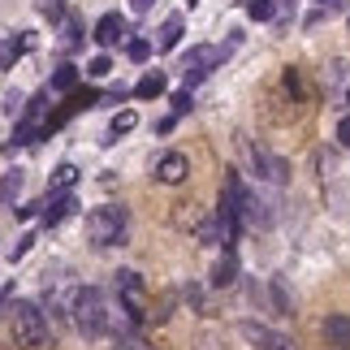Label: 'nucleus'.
<instances>
[{
    "mask_svg": "<svg viewBox=\"0 0 350 350\" xmlns=\"http://www.w3.org/2000/svg\"><path fill=\"white\" fill-rule=\"evenodd\" d=\"M70 316L78 333H87V338H100L104 329H109V299L96 290V286H78L70 294Z\"/></svg>",
    "mask_w": 350,
    "mask_h": 350,
    "instance_id": "obj_1",
    "label": "nucleus"
},
{
    "mask_svg": "<svg viewBox=\"0 0 350 350\" xmlns=\"http://www.w3.org/2000/svg\"><path fill=\"white\" fill-rule=\"evenodd\" d=\"M9 312H13V342H18V346L35 350V346L48 342V320H44V307H39V303H22L18 299Z\"/></svg>",
    "mask_w": 350,
    "mask_h": 350,
    "instance_id": "obj_2",
    "label": "nucleus"
},
{
    "mask_svg": "<svg viewBox=\"0 0 350 350\" xmlns=\"http://www.w3.org/2000/svg\"><path fill=\"white\" fill-rule=\"evenodd\" d=\"M126 208H117V204H104V208H91V217H87V238L96 242V247H113V242L126 238Z\"/></svg>",
    "mask_w": 350,
    "mask_h": 350,
    "instance_id": "obj_3",
    "label": "nucleus"
},
{
    "mask_svg": "<svg viewBox=\"0 0 350 350\" xmlns=\"http://www.w3.org/2000/svg\"><path fill=\"white\" fill-rule=\"evenodd\" d=\"M221 61H225V48H217V44H199V48H191V52H186V61H182L186 87H191V83H204V78L217 70Z\"/></svg>",
    "mask_w": 350,
    "mask_h": 350,
    "instance_id": "obj_4",
    "label": "nucleus"
},
{
    "mask_svg": "<svg viewBox=\"0 0 350 350\" xmlns=\"http://www.w3.org/2000/svg\"><path fill=\"white\" fill-rule=\"evenodd\" d=\"M242 147H247V156H251V165H255V173L268 182V186H286L290 182V165L281 156H273L268 147H251L247 139H242Z\"/></svg>",
    "mask_w": 350,
    "mask_h": 350,
    "instance_id": "obj_5",
    "label": "nucleus"
},
{
    "mask_svg": "<svg viewBox=\"0 0 350 350\" xmlns=\"http://www.w3.org/2000/svg\"><path fill=\"white\" fill-rule=\"evenodd\" d=\"M238 338L251 342L255 350H294V342L286 338V333H277V329H268V325H255V320H242Z\"/></svg>",
    "mask_w": 350,
    "mask_h": 350,
    "instance_id": "obj_6",
    "label": "nucleus"
},
{
    "mask_svg": "<svg viewBox=\"0 0 350 350\" xmlns=\"http://www.w3.org/2000/svg\"><path fill=\"white\" fill-rule=\"evenodd\" d=\"M277 204L260 191H247V204H242V225H251V230H268V225L277 221Z\"/></svg>",
    "mask_w": 350,
    "mask_h": 350,
    "instance_id": "obj_7",
    "label": "nucleus"
},
{
    "mask_svg": "<svg viewBox=\"0 0 350 350\" xmlns=\"http://www.w3.org/2000/svg\"><path fill=\"white\" fill-rule=\"evenodd\" d=\"M130 35L134 31H130V22L121 18V13H104V18L96 22V35H91V39H96L100 48H117L121 39H130Z\"/></svg>",
    "mask_w": 350,
    "mask_h": 350,
    "instance_id": "obj_8",
    "label": "nucleus"
},
{
    "mask_svg": "<svg viewBox=\"0 0 350 350\" xmlns=\"http://www.w3.org/2000/svg\"><path fill=\"white\" fill-rule=\"evenodd\" d=\"M186 173H191V165H186L182 152H165L156 160V182H165V186H182Z\"/></svg>",
    "mask_w": 350,
    "mask_h": 350,
    "instance_id": "obj_9",
    "label": "nucleus"
},
{
    "mask_svg": "<svg viewBox=\"0 0 350 350\" xmlns=\"http://www.w3.org/2000/svg\"><path fill=\"white\" fill-rule=\"evenodd\" d=\"M78 208V199H74V191H61V195H52L48 191V204H44V225L52 230V225H61L70 212Z\"/></svg>",
    "mask_w": 350,
    "mask_h": 350,
    "instance_id": "obj_10",
    "label": "nucleus"
},
{
    "mask_svg": "<svg viewBox=\"0 0 350 350\" xmlns=\"http://www.w3.org/2000/svg\"><path fill=\"white\" fill-rule=\"evenodd\" d=\"M35 48V35H26L22 31V39L18 35H0V70H9L18 57H26V52Z\"/></svg>",
    "mask_w": 350,
    "mask_h": 350,
    "instance_id": "obj_11",
    "label": "nucleus"
},
{
    "mask_svg": "<svg viewBox=\"0 0 350 350\" xmlns=\"http://www.w3.org/2000/svg\"><path fill=\"white\" fill-rule=\"evenodd\" d=\"M26 191V173L22 169H9L5 178H0V208H13Z\"/></svg>",
    "mask_w": 350,
    "mask_h": 350,
    "instance_id": "obj_12",
    "label": "nucleus"
},
{
    "mask_svg": "<svg viewBox=\"0 0 350 350\" xmlns=\"http://www.w3.org/2000/svg\"><path fill=\"white\" fill-rule=\"evenodd\" d=\"M178 44H182V13H169L165 26H160V35H156V48L160 52H173Z\"/></svg>",
    "mask_w": 350,
    "mask_h": 350,
    "instance_id": "obj_13",
    "label": "nucleus"
},
{
    "mask_svg": "<svg viewBox=\"0 0 350 350\" xmlns=\"http://www.w3.org/2000/svg\"><path fill=\"white\" fill-rule=\"evenodd\" d=\"M74 182H78V165H70V160H65V165H57V169H52V178H48V191H52V195H61V191H74Z\"/></svg>",
    "mask_w": 350,
    "mask_h": 350,
    "instance_id": "obj_14",
    "label": "nucleus"
},
{
    "mask_svg": "<svg viewBox=\"0 0 350 350\" xmlns=\"http://www.w3.org/2000/svg\"><path fill=\"white\" fill-rule=\"evenodd\" d=\"M268 294H273V312L277 316H294V299H290V290H286V281H281V277L268 281Z\"/></svg>",
    "mask_w": 350,
    "mask_h": 350,
    "instance_id": "obj_15",
    "label": "nucleus"
},
{
    "mask_svg": "<svg viewBox=\"0 0 350 350\" xmlns=\"http://www.w3.org/2000/svg\"><path fill=\"white\" fill-rule=\"evenodd\" d=\"M234 281H238V260H234V251H225L217 273H212V286H234Z\"/></svg>",
    "mask_w": 350,
    "mask_h": 350,
    "instance_id": "obj_16",
    "label": "nucleus"
},
{
    "mask_svg": "<svg viewBox=\"0 0 350 350\" xmlns=\"http://www.w3.org/2000/svg\"><path fill=\"white\" fill-rule=\"evenodd\" d=\"M325 338L338 342V346H350V316H329L325 320Z\"/></svg>",
    "mask_w": 350,
    "mask_h": 350,
    "instance_id": "obj_17",
    "label": "nucleus"
},
{
    "mask_svg": "<svg viewBox=\"0 0 350 350\" xmlns=\"http://www.w3.org/2000/svg\"><path fill=\"white\" fill-rule=\"evenodd\" d=\"M52 91H61V96H74L78 91V70L74 65H61V70L52 74Z\"/></svg>",
    "mask_w": 350,
    "mask_h": 350,
    "instance_id": "obj_18",
    "label": "nucleus"
},
{
    "mask_svg": "<svg viewBox=\"0 0 350 350\" xmlns=\"http://www.w3.org/2000/svg\"><path fill=\"white\" fill-rule=\"evenodd\" d=\"M134 96H139V100H156V96H165V74H147V78H139Z\"/></svg>",
    "mask_w": 350,
    "mask_h": 350,
    "instance_id": "obj_19",
    "label": "nucleus"
},
{
    "mask_svg": "<svg viewBox=\"0 0 350 350\" xmlns=\"http://www.w3.org/2000/svg\"><path fill=\"white\" fill-rule=\"evenodd\" d=\"M277 0H247V13H251V18L255 22H268V18H277Z\"/></svg>",
    "mask_w": 350,
    "mask_h": 350,
    "instance_id": "obj_20",
    "label": "nucleus"
},
{
    "mask_svg": "<svg viewBox=\"0 0 350 350\" xmlns=\"http://www.w3.org/2000/svg\"><path fill=\"white\" fill-rule=\"evenodd\" d=\"M126 57L143 65L147 57H152V39H126Z\"/></svg>",
    "mask_w": 350,
    "mask_h": 350,
    "instance_id": "obj_21",
    "label": "nucleus"
},
{
    "mask_svg": "<svg viewBox=\"0 0 350 350\" xmlns=\"http://www.w3.org/2000/svg\"><path fill=\"white\" fill-rule=\"evenodd\" d=\"M61 48H78V18H61Z\"/></svg>",
    "mask_w": 350,
    "mask_h": 350,
    "instance_id": "obj_22",
    "label": "nucleus"
},
{
    "mask_svg": "<svg viewBox=\"0 0 350 350\" xmlns=\"http://www.w3.org/2000/svg\"><path fill=\"white\" fill-rule=\"evenodd\" d=\"M134 126H139V117H134V109H121V113L113 117V130H109V134H130Z\"/></svg>",
    "mask_w": 350,
    "mask_h": 350,
    "instance_id": "obj_23",
    "label": "nucleus"
},
{
    "mask_svg": "<svg viewBox=\"0 0 350 350\" xmlns=\"http://www.w3.org/2000/svg\"><path fill=\"white\" fill-rule=\"evenodd\" d=\"M346 70H350V65H346V61H333V65H329V70H325V83H329V87H346V78H350Z\"/></svg>",
    "mask_w": 350,
    "mask_h": 350,
    "instance_id": "obj_24",
    "label": "nucleus"
},
{
    "mask_svg": "<svg viewBox=\"0 0 350 350\" xmlns=\"http://www.w3.org/2000/svg\"><path fill=\"white\" fill-rule=\"evenodd\" d=\"M87 74H91V78H109V74H113V61H109V57H104V52H100V57H91Z\"/></svg>",
    "mask_w": 350,
    "mask_h": 350,
    "instance_id": "obj_25",
    "label": "nucleus"
},
{
    "mask_svg": "<svg viewBox=\"0 0 350 350\" xmlns=\"http://www.w3.org/2000/svg\"><path fill=\"white\" fill-rule=\"evenodd\" d=\"M173 117H182V113H191L195 109V100H191V91H173Z\"/></svg>",
    "mask_w": 350,
    "mask_h": 350,
    "instance_id": "obj_26",
    "label": "nucleus"
},
{
    "mask_svg": "<svg viewBox=\"0 0 350 350\" xmlns=\"http://www.w3.org/2000/svg\"><path fill=\"white\" fill-rule=\"evenodd\" d=\"M31 242H35V234H22V238H18V242H13V247H9V260H13V264H18V260H22V255H26V251H31Z\"/></svg>",
    "mask_w": 350,
    "mask_h": 350,
    "instance_id": "obj_27",
    "label": "nucleus"
},
{
    "mask_svg": "<svg viewBox=\"0 0 350 350\" xmlns=\"http://www.w3.org/2000/svg\"><path fill=\"white\" fill-rule=\"evenodd\" d=\"M39 13L57 22V18H65V5H61V0H39Z\"/></svg>",
    "mask_w": 350,
    "mask_h": 350,
    "instance_id": "obj_28",
    "label": "nucleus"
},
{
    "mask_svg": "<svg viewBox=\"0 0 350 350\" xmlns=\"http://www.w3.org/2000/svg\"><path fill=\"white\" fill-rule=\"evenodd\" d=\"M338 143H342L346 152H350V113H346V117L338 121Z\"/></svg>",
    "mask_w": 350,
    "mask_h": 350,
    "instance_id": "obj_29",
    "label": "nucleus"
},
{
    "mask_svg": "<svg viewBox=\"0 0 350 350\" xmlns=\"http://www.w3.org/2000/svg\"><path fill=\"white\" fill-rule=\"evenodd\" d=\"M286 87L294 91V96H303V78H299V70H286Z\"/></svg>",
    "mask_w": 350,
    "mask_h": 350,
    "instance_id": "obj_30",
    "label": "nucleus"
},
{
    "mask_svg": "<svg viewBox=\"0 0 350 350\" xmlns=\"http://www.w3.org/2000/svg\"><path fill=\"white\" fill-rule=\"evenodd\" d=\"M130 9H134V18H143V13L156 9V0H130Z\"/></svg>",
    "mask_w": 350,
    "mask_h": 350,
    "instance_id": "obj_31",
    "label": "nucleus"
},
{
    "mask_svg": "<svg viewBox=\"0 0 350 350\" xmlns=\"http://www.w3.org/2000/svg\"><path fill=\"white\" fill-rule=\"evenodd\" d=\"M316 5L325 9V13H342V9H346V0H316Z\"/></svg>",
    "mask_w": 350,
    "mask_h": 350,
    "instance_id": "obj_32",
    "label": "nucleus"
},
{
    "mask_svg": "<svg viewBox=\"0 0 350 350\" xmlns=\"http://www.w3.org/2000/svg\"><path fill=\"white\" fill-rule=\"evenodd\" d=\"M346 26H350V13H346Z\"/></svg>",
    "mask_w": 350,
    "mask_h": 350,
    "instance_id": "obj_33",
    "label": "nucleus"
},
{
    "mask_svg": "<svg viewBox=\"0 0 350 350\" xmlns=\"http://www.w3.org/2000/svg\"><path fill=\"white\" fill-rule=\"evenodd\" d=\"M346 104H350V91H346Z\"/></svg>",
    "mask_w": 350,
    "mask_h": 350,
    "instance_id": "obj_34",
    "label": "nucleus"
}]
</instances>
